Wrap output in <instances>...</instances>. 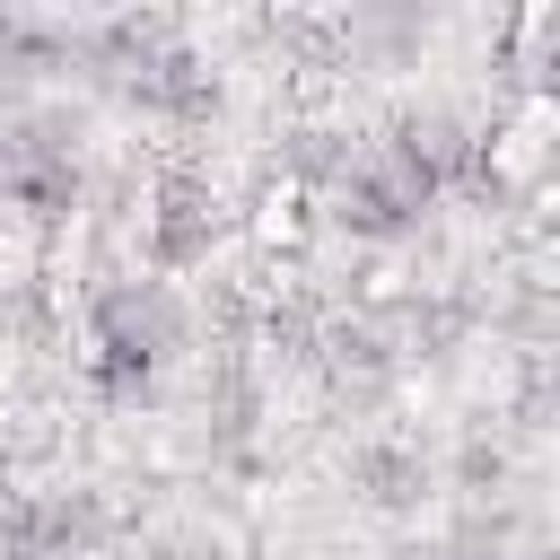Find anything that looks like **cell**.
<instances>
[{
  "label": "cell",
  "mask_w": 560,
  "mask_h": 560,
  "mask_svg": "<svg viewBox=\"0 0 560 560\" xmlns=\"http://www.w3.org/2000/svg\"><path fill=\"white\" fill-rule=\"evenodd\" d=\"M184 350V306L158 289V280H114L96 298V359H105V385L114 394H149V368Z\"/></svg>",
  "instance_id": "6da1fadb"
},
{
  "label": "cell",
  "mask_w": 560,
  "mask_h": 560,
  "mask_svg": "<svg viewBox=\"0 0 560 560\" xmlns=\"http://www.w3.org/2000/svg\"><path fill=\"white\" fill-rule=\"evenodd\" d=\"M96 534V508L70 490V499H35V508H18L9 516V551L18 560H61V551H79Z\"/></svg>",
  "instance_id": "7a4b0ae2"
},
{
  "label": "cell",
  "mask_w": 560,
  "mask_h": 560,
  "mask_svg": "<svg viewBox=\"0 0 560 560\" xmlns=\"http://www.w3.org/2000/svg\"><path fill=\"white\" fill-rule=\"evenodd\" d=\"M210 236H219V201L192 192V184H175L166 210H158V262H201Z\"/></svg>",
  "instance_id": "3957f363"
},
{
  "label": "cell",
  "mask_w": 560,
  "mask_h": 560,
  "mask_svg": "<svg viewBox=\"0 0 560 560\" xmlns=\"http://www.w3.org/2000/svg\"><path fill=\"white\" fill-rule=\"evenodd\" d=\"M359 481H368L376 508H411V499L429 490V464H420V455H359Z\"/></svg>",
  "instance_id": "277c9868"
}]
</instances>
